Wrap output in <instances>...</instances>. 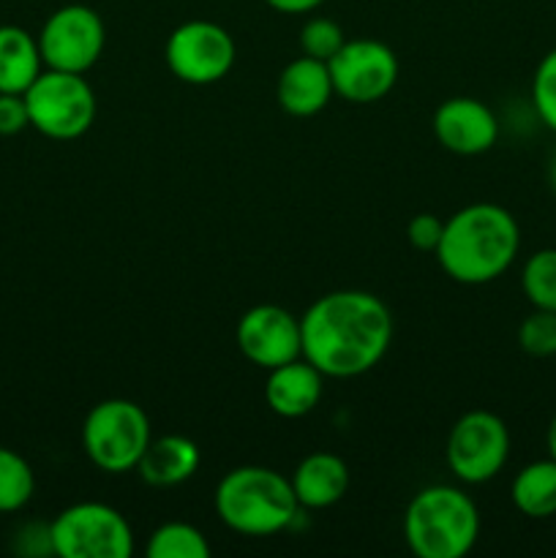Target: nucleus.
<instances>
[{"label": "nucleus", "mask_w": 556, "mask_h": 558, "mask_svg": "<svg viewBox=\"0 0 556 558\" xmlns=\"http://www.w3.org/2000/svg\"><path fill=\"white\" fill-rule=\"evenodd\" d=\"M200 461L202 456L196 441H191L189 436L169 434L147 445L136 472L153 488H172V485H180L194 477Z\"/></svg>", "instance_id": "nucleus-17"}, {"label": "nucleus", "mask_w": 556, "mask_h": 558, "mask_svg": "<svg viewBox=\"0 0 556 558\" xmlns=\"http://www.w3.org/2000/svg\"><path fill=\"white\" fill-rule=\"evenodd\" d=\"M545 445H548V456L556 461V414L548 423V434H545Z\"/></svg>", "instance_id": "nucleus-30"}, {"label": "nucleus", "mask_w": 556, "mask_h": 558, "mask_svg": "<svg viewBox=\"0 0 556 558\" xmlns=\"http://www.w3.org/2000/svg\"><path fill=\"white\" fill-rule=\"evenodd\" d=\"M234 341L249 363L273 371L292 360L303 357L300 319L281 305H254L240 316L234 327Z\"/></svg>", "instance_id": "nucleus-12"}, {"label": "nucleus", "mask_w": 556, "mask_h": 558, "mask_svg": "<svg viewBox=\"0 0 556 558\" xmlns=\"http://www.w3.org/2000/svg\"><path fill=\"white\" fill-rule=\"evenodd\" d=\"M147 556L150 558H207L210 545L196 526L183 521L161 523L147 539Z\"/></svg>", "instance_id": "nucleus-20"}, {"label": "nucleus", "mask_w": 556, "mask_h": 558, "mask_svg": "<svg viewBox=\"0 0 556 558\" xmlns=\"http://www.w3.org/2000/svg\"><path fill=\"white\" fill-rule=\"evenodd\" d=\"M14 550L20 556H55L49 523H25L14 534Z\"/></svg>", "instance_id": "nucleus-26"}, {"label": "nucleus", "mask_w": 556, "mask_h": 558, "mask_svg": "<svg viewBox=\"0 0 556 558\" xmlns=\"http://www.w3.org/2000/svg\"><path fill=\"white\" fill-rule=\"evenodd\" d=\"M518 248L521 229L512 213L494 202H474L447 218L434 254L447 278L483 287L510 270Z\"/></svg>", "instance_id": "nucleus-2"}, {"label": "nucleus", "mask_w": 556, "mask_h": 558, "mask_svg": "<svg viewBox=\"0 0 556 558\" xmlns=\"http://www.w3.org/2000/svg\"><path fill=\"white\" fill-rule=\"evenodd\" d=\"M510 499L521 515L543 521V518L556 515V461L545 458V461L527 463L521 472L516 474L510 485Z\"/></svg>", "instance_id": "nucleus-19"}, {"label": "nucleus", "mask_w": 556, "mask_h": 558, "mask_svg": "<svg viewBox=\"0 0 556 558\" xmlns=\"http://www.w3.org/2000/svg\"><path fill=\"white\" fill-rule=\"evenodd\" d=\"M169 71L185 85H213L234 69L238 47L227 27L210 20L183 22L169 36L164 49Z\"/></svg>", "instance_id": "nucleus-10"}, {"label": "nucleus", "mask_w": 556, "mask_h": 558, "mask_svg": "<svg viewBox=\"0 0 556 558\" xmlns=\"http://www.w3.org/2000/svg\"><path fill=\"white\" fill-rule=\"evenodd\" d=\"M55 556L60 558H131L134 529L123 512L101 501L71 505L49 523Z\"/></svg>", "instance_id": "nucleus-7"}, {"label": "nucleus", "mask_w": 556, "mask_h": 558, "mask_svg": "<svg viewBox=\"0 0 556 558\" xmlns=\"http://www.w3.org/2000/svg\"><path fill=\"white\" fill-rule=\"evenodd\" d=\"M216 512L232 532L273 537L298 521L300 501L289 477L267 466H238L218 483Z\"/></svg>", "instance_id": "nucleus-3"}, {"label": "nucleus", "mask_w": 556, "mask_h": 558, "mask_svg": "<svg viewBox=\"0 0 556 558\" xmlns=\"http://www.w3.org/2000/svg\"><path fill=\"white\" fill-rule=\"evenodd\" d=\"M521 289L532 308L556 311V248L534 251L521 270Z\"/></svg>", "instance_id": "nucleus-22"}, {"label": "nucleus", "mask_w": 556, "mask_h": 558, "mask_svg": "<svg viewBox=\"0 0 556 558\" xmlns=\"http://www.w3.org/2000/svg\"><path fill=\"white\" fill-rule=\"evenodd\" d=\"M107 27L96 9L82 3L60 5L47 16L38 33L44 69L85 74L104 54Z\"/></svg>", "instance_id": "nucleus-9"}, {"label": "nucleus", "mask_w": 556, "mask_h": 558, "mask_svg": "<svg viewBox=\"0 0 556 558\" xmlns=\"http://www.w3.org/2000/svg\"><path fill=\"white\" fill-rule=\"evenodd\" d=\"M532 107L540 123L556 134V47L543 54L532 76Z\"/></svg>", "instance_id": "nucleus-24"}, {"label": "nucleus", "mask_w": 556, "mask_h": 558, "mask_svg": "<svg viewBox=\"0 0 556 558\" xmlns=\"http://www.w3.org/2000/svg\"><path fill=\"white\" fill-rule=\"evenodd\" d=\"M36 494L33 466L16 450L0 447V512H20Z\"/></svg>", "instance_id": "nucleus-21"}, {"label": "nucleus", "mask_w": 556, "mask_h": 558, "mask_svg": "<svg viewBox=\"0 0 556 558\" xmlns=\"http://www.w3.org/2000/svg\"><path fill=\"white\" fill-rule=\"evenodd\" d=\"M25 104L31 129L47 140H80L96 120V93L85 74L44 69L25 90Z\"/></svg>", "instance_id": "nucleus-6"}, {"label": "nucleus", "mask_w": 556, "mask_h": 558, "mask_svg": "<svg viewBox=\"0 0 556 558\" xmlns=\"http://www.w3.org/2000/svg\"><path fill=\"white\" fill-rule=\"evenodd\" d=\"M150 441V417L129 398H107L96 403L82 423L85 456L107 474L134 472Z\"/></svg>", "instance_id": "nucleus-5"}, {"label": "nucleus", "mask_w": 556, "mask_h": 558, "mask_svg": "<svg viewBox=\"0 0 556 558\" xmlns=\"http://www.w3.org/2000/svg\"><path fill=\"white\" fill-rule=\"evenodd\" d=\"M303 357L322 376L352 379L382 363L392 343V314L376 294L341 289L322 294L300 316Z\"/></svg>", "instance_id": "nucleus-1"}, {"label": "nucleus", "mask_w": 556, "mask_h": 558, "mask_svg": "<svg viewBox=\"0 0 556 558\" xmlns=\"http://www.w3.org/2000/svg\"><path fill=\"white\" fill-rule=\"evenodd\" d=\"M480 537V510L452 485L418 490L403 512V539L418 558H463Z\"/></svg>", "instance_id": "nucleus-4"}, {"label": "nucleus", "mask_w": 556, "mask_h": 558, "mask_svg": "<svg viewBox=\"0 0 556 558\" xmlns=\"http://www.w3.org/2000/svg\"><path fill=\"white\" fill-rule=\"evenodd\" d=\"M343 41H347V36H343L341 25L327 20V16H311L303 25V31H300V49H303V54L325 60V63L343 47Z\"/></svg>", "instance_id": "nucleus-25"}, {"label": "nucleus", "mask_w": 556, "mask_h": 558, "mask_svg": "<svg viewBox=\"0 0 556 558\" xmlns=\"http://www.w3.org/2000/svg\"><path fill=\"white\" fill-rule=\"evenodd\" d=\"M333 93L336 90H333L327 63L309 58V54L283 65L276 82L278 104H281L283 112L294 114V118H311V114L322 112L330 104Z\"/></svg>", "instance_id": "nucleus-15"}, {"label": "nucleus", "mask_w": 556, "mask_h": 558, "mask_svg": "<svg viewBox=\"0 0 556 558\" xmlns=\"http://www.w3.org/2000/svg\"><path fill=\"white\" fill-rule=\"evenodd\" d=\"M300 507L305 510H327L338 505L349 490V466L336 452H311L289 477Z\"/></svg>", "instance_id": "nucleus-16"}, {"label": "nucleus", "mask_w": 556, "mask_h": 558, "mask_svg": "<svg viewBox=\"0 0 556 558\" xmlns=\"http://www.w3.org/2000/svg\"><path fill=\"white\" fill-rule=\"evenodd\" d=\"M44 71L38 38L20 25H0V93H22Z\"/></svg>", "instance_id": "nucleus-18"}, {"label": "nucleus", "mask_w": 556, "mask_h": 558, "mask_svg": "<svg viewBox=\"0 0 556 558\" xmlns=\"http://www.w3.org/2000/svg\"><path fill=\"white\" fill-rule=\"evenodd\" d=\"M333 90L349 104L382 101L398 82V58L376 38H352L327 60Z\"/></svg>", "instance_id": "nucleus-11"}, {"label": "nucleus", "mask_w": 556, "mask_h": 558, "mask_svg": "<svg viewBox=\"0 0 556 558\" xmlns=\"http://www.w3.org/2000/svg\"><path fill=\"white\" fill-rule=\"evenodd\" d=\"M31 125L22 93H0V136H14Z\"/></svg>", "instance_id": "nucleus-28"}, {"label": "nucleus", "mask_w": 556, "mask_h": 558, "mask_svg": "<svg viewBox=\"0 0 556 558\" xmlns=\"http://www.w3.org/2000/svg\"><path fill=\"white\" fill-rule=\"evenodd\" d=\"M518 347L532 357H554L556 354V311L534 308L518 325Z\"/></svg>", "instance_id": "nucleus-23"}, {"label": "nucleus", "mask_w": 556, "mask_h": 558, "mask_svg": "<svg viewBox=\"0 0 556 558\" xmlns=\"http://www.w3.org/2000/svg\"><path fill=\"white\" fill-rule=\"evenodd\" d=\"M548 183H551V191L556 194V153H554V158H551V163H548Z\"/></svg>", "instance_id": "nucleus-31"}, {"label": "nucleus", "mask_w": 556, "mask_h": 558, "mask_svg": "<svg viewBox=\"0 0 556 558\" xmlns=\"http://www.w3.org/2000/svg\"><path fill=\"white\" fill-rule=\"evenodd\" d=\"M434 134L439 145L456 156H480L499 140V120L478 98L456 96L436 107Z\"/></svg>", "instance_id": "nucleus-13"}, {"label": "nucleus", "mask_w": 556, "mask_h": 558, "mask_svg": "<svg viewBox=\"0 0 556 558\" xmlns=\"http://www.w3.org/2000/svg\"><path fill=\"white\" fill-rule=\"evenodd\" d=\"M442 229H445V221H439L431 213H420L409 221L407 227V240L412 243V248L425 251V254H434L436 245L442 240Z\"/></svg>", "instance_id": "nucleus-27"}, {"label": "nucleus", "mask_w": 556, "mask_h": 558, "mask_svg": "<svg viewBox=\"0 0 556 558\" xmlns=\"http://www.w3.org/2000/svg\"><path fill=\"white\" fill-rule=\"evenodd\" d=\"M445 458L461 483L480 485L494 480L510 458V430L505 420L488 409L461 414L447 436Z\"/></svg>", "instance_id": "nucleus-8"}, {"label": "nucleus", "mask_w": 556, "mask_h": 558, "mask_svg": "<svg viewBox=\"0 0 556 558\" xmlns=\"http://www.w3.org/2000/svg\"><path fill=\"white\" fill-rule=\"evenodd\" d=\"M273 11L278 14H311V11L319 9L325 0H265Z\"/></svg>", "instance_id": "nucleus-29"}, {"label": "nucleus", "mask_w": 556, "mask_h": 558, "mask_svg": "<svg viewBox=\"0 0 556 558\" xmlns=\"http://www.w3.org/2000/svg\"><path fill=\"white\" fill-rule=\"evenodd\" d=\"M322 390H325V376L305 357L267 371L265 401L278 417L298 420L311 414L319 407Z\"/></svg>", "instance_id": "nucleus-14"}]
</instances>
